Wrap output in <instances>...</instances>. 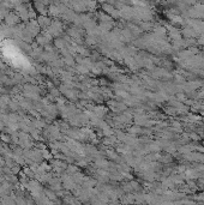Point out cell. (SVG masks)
<instances>
[{
	"label": "cell",
	"mask_w": 204,
	"mask_h": 205,
	"mask_svg": "<svg viewBox=\"0 0 204 205\" xmlns=\"http://www.w3.org/2000/svg\"><path fill=\"white\" fill-rule=\"evenodd\" d=\"M40 24H41V25H47V24H49V19H48V18H45V17H41V18H40Z\"/></svg>",
	"instance_id": "obj_2"
},
{
	"label": "cell",
	"mask_w": 204,
	"mask_h": 205,
	"mask_svg": "<svg viewBox=\"0 0 204 205\" xmlns=\"http://www.w3.org/2000/svg\"><path fill=\"white\" fill-rule=\"evenodd\" d=\"M46 194H47L51 199H55V193L52 192V191H49V189H46Z\"/></svg>",
	"instance_id": "obj_3"
},
{
	"label": "cell",
	"mask_w": 204,
	"mask_h": 205,
	"mask_svg": "<svg viewBox=\"0 0 204 205\" xmlns=\"http://www.w3.org/2000/svg\"><path fill=\"white\" fill-rule=\"evenodd\" d=\"M6 22L9 24H13L15 22H17V17L15 16V15H9V16L6 17Z\"/></svg>",
	"instance_id": "obj_1"
}]
</instances>
